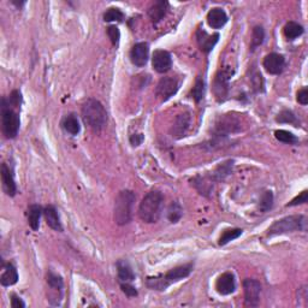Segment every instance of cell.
I'll return each instance as SVG.
<instances>
[{
	"instance_id": "6da1fadb",
	"label": "cell",
	"mask_w": 308,
	"mask_h": 308,
	"mask_svg": "<svg viewBox=\"0 0 308 308\" xmlns=\"http://www.w3.org/2000/svg\"><path fill=\"white\" fill-rule=\"evenodd\" d=\"M194 265L192 263L184 264V265L177 266L175 269L170 270L165 274H159L156 277H148L146 279V286L152 290L165 291L172 283L178 282L181 279L187 278L192 273Z\"/></svg>"
},
{
	"instance_id": "7a4b0ae2",
	"label": "cell",
	"mask_w": 308,
	"mask_h": 308,
	"mask_svg": "<svg viewBox=\"0 0 308 308\" xmlns=\"http://www.w3.org/2000/svg\"><path fill=\"white\" fill-rule=\"evenodd\" d=\"M83 122L94 132H100L105 128L107 123V112L99 100L87 99L81 109Z\"/></svg>"
},
{
	"instance_id": "3957f363",
	"label": "cell",
	"mask_w": 308,
	"mask_h": 308,
	"mask_svg": "<svg viewBox=\"0 0 308 308\" xmlns=\"http://www.w3.org/2000/svg\"><path fill=\"white\" fill-rule=\"evenodd\" d=\"M164 209V196L159 192H149L139 207V217L145 223H157Z\"/></svg>"
},
{
	"instance_id": "277c9868",
	"label": "cell",
	"mask_w": 308,
	"mask_h": 308,
	"mask_svg": "<svg viewBox=\"0 0 308 308\" xmlns=\"http://www.w3.org/2000/svg\"><path fill=\"white\" fill-rule=\"evenodd\" d=\"M136 201L135 193L132 190H122L116 197L113 219L118 225H126L132 222L133 210Z\"/></svg>"
},
{
	"instance_id": "5b68a950",
	"label": "cell",
	"mask_w": 308,
	"mask_h": 308,
	"mask_svg": "<svg viewBox=\"0 0 308 308\" xmlns=\"http://www.w3.org/2000/svg\"><path fill=\"white\" fill-rule=\"evenodd\" d=\"M307 226L306 217L302 214H296V216L284 217V218L276 220L272 225L267 230V236L273 237L277 235H283V234L294 233V231H304Z\"/></svg>"
},
{
	"instance_id": "8992f818",
	"label": "cell",
	"mask_w": 308,
	"mask_h": 308,
	"mask_svg": "<svg viewBox=\"0 0 308 308\" xmlns=\"http://www.w3.org/2000/svg\"><path fill=\"white\" fill-rule=\"evenodd\" d=\"M2 124L3 134L6 139H15L18 135L19 126H21V119L19 115L10 106L8 99H2Z\"/></svg>"
},
{
	"instance_id": "52a82bcc",
	"label": "cell",
	"mask_w": 308,
	"mask_h": 308,
	"mask_svg": "<svg viewBox=\"0 0 308 308\" xmlns=\"http://www.w3.org/2000/svg\"><path fill=\"white\" fill-rule=\"evenodd\" d=\"M179 83L175 77H163L158 82L156 88V95L162 100V101H167L170 98L178 92Z\"/></svg>"
},
{
	"instance_id": "ba28073f",
	"label": "cell",
	"mask_w": 308,
	"mask_h": 308,
	"mask_svg": "<svg viewBox=\"0 0 308 308\" xmlns=\"http://www.w3.org/2000/svg\"><path fill=\"white\" fill-rule=\"evenodd\" d=\"M243 289H244V303L246 306L256 307L260 301L261 293V284L256 279L247 278L243 280Z\"/></svg>"
},
{
	"instance_id": "9c48e42d",
	"label": "cell",
	"mask_w": 308,
	"mask_h": 308,
	"mask_svg": "<svg viewBox=\"0 0 308 308\" xmlns=\"http://www.w3.org/2000/svg\"><path fill=\"white\" fill-rule=\"evenodd\" d=\"M47 284L49 288V302L53 303V300H56L55 306H59L60 301L63 300V289H64V282L59 274L53 273L52 271H48L47 273Z\"/></svg>"
},
{
	"instance_id": "30bf717a",
	"label": "cell",
	"mask_w": 308,
	"mask_h": 308,
	"mask_svg": "<svg viewBox=\"0 0 308 308\" xmlns=\"http://www.w3.org/2000/svg\"><path fill=\"white\" fill-rule=\"evenodd\" d=\"M230 73H226L225 71H219L217 73L216 79L213 82V93L216 99L219 102L225 101L229 95V80Z\"/></svg>"
},
{
	"instance_id": "8fae6325",
	"label": "cell",
	"mask_w": 308,
	"mask_h": 308,
	"mask_svg": "<svg viewBox=\"0 0 308 308\" xmlns=\"http://www.w3.org/2000/svg\"><path fill=\"white\" fill-rule=\"evenodd\" d=\"M0 175H2V183L3 190H4L6 195L15 196L17 193V186H16L15 176H13L12 166H9L8 163L2 164V169H0Z\"/></svg>"
},
{
	"instance_id": "7c38bea8",
	"label": "cell",
	"mask_w": 308,
	"mask_h": 308,
	"mask_svg": "<svg viewBox=\"0 0 308 308\" xmlns=\"http://www.w3.org/2000/svg\"><path fill=\"white\" fill-rule=\"evenodd\" d=\"M149 58V46L147 42H137L130 51V60L137 68H142L147 64Z\"/></svg>"
},
{
	"instance_id": "4fadbf2b",
	"label": "cell",
	"mask_w": 308,
	"mask_h": 308,
	"mask_svg": "<svg viewBox=\"0 0 308 308\" xmlns=\"http://www.w3.org/2000/svg\"><path fill=\"white\" fill-rule=\"evenodd\" d=\"M153 69L159 73H165L171 69L172 57L165 49H157L152 57Z\"/></svg>"
},
{
	"instance_id": "5bb4252c",
	"label": "cell",
	"mask_w": 308,
	"mask_h": 308,
	"mask_svg": "<svg viewBox=\"0 0 308 308\" xmlns=\"http://www.w3.org/2000/svg\"><path fill=\"white\" fill-rule=\"evenodd\" d=\"M264 68L270 75H280L286 66V58L279 53H270L264 58Z\"/></svg>"
},
{
	"instance_id": "9a60e30c",
	"label": "cell",
	"mask_w": 308,
	"mask_h": 308,
	"mask_svg": "<svg viewBox=\"0 0 308 308\" xmlns=\"http://www.w3.org/2000/svg\"><path fill=\"white\" fill-rule=\"evenodd\" d=\"M196 41L200 49H201L205 55H209L214 48V46L217 45V42L219 41V34L216 33V34L210 35L205 29L199 28L196 32Z\"/></svg>"
},
{
	"instance_id": "2e32d148",
	"label": "cell",
	"mask_w": 308,
	"mask_h": 308,
	"mask_svg": "<svg viewBox=\"0 0 308 308\" xmlns=\"http://www.w3.org/2000/svg\"><path fill=\"white\" fill-rule=\"evenodd\" d=\"M190 123H192V117H190L189 112H183L177 116L171 128L172 137L179 140L186 136V134L188 133L190 128Z\"/></svg>"
},
{
	"instance_id": "e0dca14e",
	"label": "cell",
	"mask_w": 308,
	"mask_h": 308,
	"mask_svg": "<svg viewBox=\"0 0 308 308\" xmlns=\"http://www.w3.org/2000/svg\"><path fill=\"white\" fill-rule=\"evenodd\" d=\"M216 289L220 295H230L235 293L236 280L233 272H224L220 274L216 282Z\"/></svg>"
},
{
	"instance_id": "ac0fdd59",
	"label": "cell",
	"mask_w": 308,
	"mask_h": 308,
	"mask_svg": "<svg viewBox=\"0 0 308 308\" xmlns=\"http://www.w3.org/2000/svg\"><path fill=\"white\" fill-rule=\"evenodd\" d=\"M227 21H229V17L222 8H213L207 13V23L213 29L223 28Z\"/></svg>"
},
{
	"instance_id": "d6986e66",
	"label": "cell",
	"mask_w": 308,
	"mask_h": 308,
	"mask_svg": "<svg viewBox=\"0 0 308 308\" xmlns=\"http://www.w3.org/2000/svg\"><path fill=\"white\" fill-rule=\"evenodd\" d=\"M170 9V4L165 0H159L156 2L154 4L148 9V16L154 24L159 23L162 19L165 17L167 11Z\"/></svg>"
},
{
	"instance_id": "ffe728a7",
	"label": "cell",
	"mask_w": 308,
	"mask_h": 308,
	"mask_svg": "<svg viewBox=\"0 0 308 308\" xmlns=\"http://www.w3.org/2000/svg\"><path fill=\"white\" fill-rule=\"evenodd\" d=\"M43 217H45L46 223H47V225L51 227V229L62 233L63 225H62V222H60L58 211L56 210L55 206L52 205L46 206L45 209H43Z\"/></svg>"
},
{
	"instance_id": "44dd1931",
	"label": "cell",
	"mask_w": 308,
	"mask_h": 308,
	"mask_svg": "<svg viewBox=\"0 0 308 308\" xmlns=\"http://www.w3.org/2000/svg\"><path fill=\"white\" fill-rule=\"evenodd\" d=\"M117 274L120 283H132L135 280V273L130 266V264L126 260L117 261Z\"/></svg>"
},
{
	"instance_id": "7402d4cb",
	"label": "cell",
	"mask_w": 308,
	"mask_h": 308,
	"mask_svg": "<svg viewBox=\"0 0 308 308\" xmlns=\"http://www.w3.org/2000/svg\"><path fill=\"white\" fill-rule=\"evenodd\" d=\"M4 267V272H3L2 277H0V283L3 287H11L15 286L18 282V272L16 266L11 263L5 264L3 265Z\"/></svg>"
},
{
	"instance_id": "603a6c76",
	"label": "cell",
	"mask_w": 308,
	"mask_h": 308,
	"mask_svg": "<svg viewBox=\"0 0 308 308\" xmlns=\"http://www.w3.org/2000/svg\"><path fill=\"white\" fill-rule=\"evenodd\" d=\"M192 182L194 184V187L199 190V193L201 194V195L207 196L210 193H212L214 179L211 176L210 177L197 176L194 179H192Z\"/></svg>"
},
{
	"instance_id": "cb8c5ba5",
	"label": "cell",
	"mask_w": 308,
	"mask_h": 308,
	"mask_svg": "<svg viewBox=\"0 0 308 308\" xmlns=\"http://www.w3.org/2000/svg\"><path fill=\"white\" fill-rule=\"evenodd\" d=\"M233 167H234V160H226V162L220 163L219 165L216 167V170H214V172L211 175V177L214 179V182L225 179L226 177L233 172Z\"/></svg>"
},
{
	"instance_id": "d4e9b609",
	"label": "cell",
	"mask_w": 308,
	"mask_h": 308,
	"mask_svg": "<svg viewBox=\"0 0 308 308\" xmlns=\"http://www.w3.org/2000/svg\"><path fill=\"white\" fill-rule=\"evenodd\" d=\"M43 214V209L40 205H30L28 207V223L34 231H38L40 227V219Z\"/></svg>"
},
{
	"instance_id": "484cf974",
	"label": "cell",
	"mask_w": 308,
	"mask_h": 308,
	"mask_svg": "<svg viewBox=\"0 0 308 308\" xmlns=\"http://www.w3.org/2000/svg\"><path fill=\"white\" fill-rule=\"evenodd\" d=\"M62 126L66 133L72 136L79 135L80 132H81V125H80L79 119H77V117L72 115V113L64 117V119H63L62 122Z\"/></svg>"
},
{
	"instance_id": "4316f807",
	"label": "cell",
	"mask_w": 308,
	"mask_h": 308,
	"mask_svg": "<svg viewBox=\"0 0 308 308\" xmlns=\"http://www.w3.org/2000/svg\"><path fill=\"white\" fill-rule=\"evenodd\" d=\"M304 29L303 27L299 24L297 22H288L286 27H284V35H286V38L288 40H290V41H293V40H295L303 34Z\"/></svg>"
},
{
	"instance_id": "83f0119b",
	"label": "cell",
	"mask_w": 308,
	"mask_h": 308,
	"mask_svg": "<svg viewBox=\"0 0 308 308\" xmlns=\"http://www.w3.org/2000/svg\"><path fill=\"white\" fill-rule=\"evenodd\" d=\"M264 40H265V30L261 25L254 27L252 33V39H250V51H255L259 46L263 45Z\"/></svg>"
},
{
	"instance_id": "f1b7e54d",
	"label": "cell",
	"mask_w": 308,
	"mask_h": 308,
	"mask_svg": "<svg viewBox=\"0 0 308 308\" xmlns=\"http://www.w3.org/2000/svg\"><path fill=\"white\" fill-rule=\"evenodd\" d=\"M243 234L242 229H239V227H235V229H226L223 231V234L219 237L218 244L219 246H225L230 242V241H234Z\"/></svg>"
},
{
	"instance_id": "f546056e",
	"label": "cell",
	"mask_w": 308,
	"mask_h": 308,
	"mask_svg": "<svg viewBox=\"0 0 308 308\" xmlns=\"http://www.w3.org/2000/svg\"><path fill=\"white\" fill-rule=\"evenodd\" d=\"M205 81L202 80V77H197L195 85H194L192 92H190V95H192V98L195 100V102H200L203 99V96H205Z\"/></svg>"
},
{
	"instance_id": "4dcf8cb0",
	"label": "cell",
	"mask_w": 308,
	"mask_h": 308,
	"mask_svg": "<svg viewBox=\"0 0 308 308\" xmlns=\"http://www.w3.org/2000/svg\"><path fill=\"white\" fill-rule=\"evenodd\" d=\"M273 206V193L271 190H266V192L263 193V195L260 197L259 205H258V209L261 213H266L272 209Z\"/></svg>"
},
{
	"instance_id": "1f68e13d",
	"label": "cell",
	"mask_w": 308,
	"mask_h": 308,
	"mask_svg": "<svg viewBox=\"0 0 308 308\" xmlns=\"http://www.w3.org/2000/svg\"><path fill=\"white\" fill-rule=\"evenodd\" d=\"M182 216H183L182 206L179 205V202L173 201L171 205L169 206V210H167V219H169L171 223H177L179 222L181 218H182Z\"/></svg>"
},
{
	"instance_id": "d6a6232c",
	"label": "cell",
	"mask_w": 308,
	"mask_h": 308,
	"mask_svg": "<svg viewBox=\"0 0 308 308\" xmlns=\"http://www.w3.org/2000/svg\"><path fill=\"white\" fill-rule=\"evenodd\" d=\"M274 137L277 140L283 143H288V145H296L299 142V139L294 135L293 133L288 132V130H277L274 133Z\"/></svg>"
},
{
	"instance_id": "836d02e7",
	"label": "cell",
	"mask_w": 308,
	"mask_h": 308,
	"mask_svg": "<svg viewBox=\"0 0 308 308\" xmlns=\"http://www.w3.org/2000/svg\"><path fill=\"white\" fill-rule=\"evenodd\" d=\"M250 83H252L253 89L256 93L265 92V80H264L261 72L258 71V70H254V72L250 75Z\"/></svg>"
},
{
	"instance_id": "e575fe53",
	"label": "cell",
	"mask_w": 308,
	"mask_h": 308,
	"mask_svg": "<svg viewBox=\"0 0 308 308\" xmlns=\"http://www.w3.org/2000/svg\"><path fill=\"white\" fill-rule=\"evenodd\" d=\"M276 120L278 123H284V124H299V120H297L296 116L294 115V112L290 111V110H283V111H280L278 116H277Z\"/></svg>"
},
{
	"instance_id": "d590c367",
	"label": "cell",
	"mask_w": 308,
	"mask_h": 308,
	"mask_svg": "<svg viewBox=\"0 0 308 308\" xmlns=\"http://www.w3.org/2000/svg\"><path fill=\"white\" fill-rule=\"evenodd\" d=\"M124 19V13L117 8H110L104 13V21L105 22H122Z\"/></svg>"
},
{
	"instance_id": "8d00e7d4",
	"label": "cell",
	"mask_w": 308,
	"mask_h": 308,
	"mask_svg": "<svg viewBox=\"0 0 308 308\" xmlns=\"http://www.w3.org/2000/svg\"><path fill=\"white\" fill-rule=\"evenodd\" d=\"M107 35H109V38H110V40H111L113 46L118 45L119 39H120V32H119L118 27L110 25L109 28H107Z\"/></svg>"
},
{
	"instance_id": "74e56055",
	"label": "cell",
	"mask_w": 308,
	"mask_h": 308,
	"mask_svg": "<svg viewBox=\"0 0 308 308\" xmlns=\"http://www.w3.org/2000/svg\"><path fill=\"white\" fill-rule=\"evenodd\" d=\"M10 106H12L13 109H19L22 104V95L19 90H13L10 94V98L8 99Z\"/></svg>"
},
{
	"instance_id": "f35d334b",
	"label": "cell",
	"mask_w": 308,
	"mask_h": 308,
	"mask_svg": "<svg viewBox=\"0 0 308 308\" xmlns=\"http://www.w3.org/2000/svg\"><path fill=\"white\" fill-rule=\"evenodd\" d=\"M308 199V192L307 190H303V192H301L299 195L294 197L291 201L288 203V207H293V206H297V205H302V203H306Z\"/></svg>"
},
{
	"instance_id": "ab89813d",
	"label": "cell",
	"mask_w": 308,
	"mask_h": 308,
	"mask_svg": "<svg viewBox=\"0 0 308 308\" xmlns=\"http://www.w3.org/2000/svg\"><path fill=\"white\" fill-rule=\"evenodd\" d=\"M120 289H122L123 293L128 297H135L137 296V294H139L136 288L134 287L132 283H120Z\"/></svg>"
},
{
	"instance_id": "60d3db41",
	"label": "cell",
	"mask_w": 308,
	"mask_h": 308,
	"mask_svg": "<svg viewBox=\"0 0 308 308\" xmlns=\"http://www.w3.org/2000/svg\"><path fill=\"white\" fill-rule=\"evenodd\" d=\"M296 100L299 101V104H301V105H307L308 104V89L307 87H303L302 89H300L299 92H297V95H296Z\"/></svg>"
},
{
	"instance_id": "b9f144b4",
	"label": "cell",
	"mask_w": 308,
	"mask_h": 308,
	"mask_svg": "<svg viewBox=\"0 0 308 308\" xmlns=\"http://www.w3.org/2000/svg\"><path fill=\"white\" fill-rule=\"evenodd\" d=\"M129 141L130 145L133 147H137L142 145V142L145 141V135H143V134H133V135H130L129 137Z\"/></svg>"
},
{
	"instance_id": "7bdbcfd3",
	"label": "cell",
	"mask_w": 308,
	"mask_h": 308,
	"mask_svg": "<svg viewBox=\"0 0 308 308\" xmlns=\"http://www.w3.org/2000/svg\"><path fill=\"white\" fill-rule=\"evenodd\" d=\"M11 307L12 308H24L25 303H24V301L21 299V297H18L17 295H15V294H12V295H11Z\"/></svg>"
},
{
	"instance_id": "ee69618b",
	"label": "cell",
	"mask_w": 308,
	"mask_h": 308,
	"mask_svg": "<svg viewBox=\"0 0 308 308\" xmlns=\"http://www.w3.org/2000/svg\"><path fill=\"white\" fill-rule=\"evenodd\" d=\"M12 4H15L16 6H17V8H22V6L25 4V2H19V3H17V2H15V0H12Z\"/></svg>"
}]
</instances>
